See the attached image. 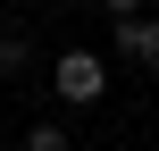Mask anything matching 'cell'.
<instances>
[{
    "label": "cell",
    "mask_w": 159,
    "mask_h": 151,
    "mask_svg": "<svg viewBox=\"0 0 159 151\" xmlns=\"http://www.w3.org/2000/svg\"><path fill=\"white\" fill-rule=\"evenodd\" d=\"M50 92H59L67 109L109 101V59H101V50H84V42H75V50H59V59H50Z\"/></svg>",
    "instance_id": "cell-1"
},
{
    "label": "cell",
    "mask_w": 159,
    "mask_h": 151,
    "mask_svg": "<svg viewBox=\"0 0 159 151\" xmlns=\"http://www.w3.org/2000/svg\"><path fill=\"white\" fill-rule=\"evenodd\" d=\"M109 50H117L126 67L159 76V17H117V25H109Z\"/></svg>",
    "instance_id": "cell-2"
},
{
    "label": "cell",
    "mask_w": 159,
    "mask_h": 151,
    "mask_svg": "<svg viewBox=\"0 0 159 151\" xmlns=\"http://www.w3.org/2000/svg\"><path fill=\"white\" fill-rule=\"evenodd\" d=\"M25 151H75L67 118H34V126H25Z\"/></svg>",
    "instance_id": "cell-3"
},
{
    "label": "cell",
    "mask_w": 159,
    "mask_h": 151,
    "mask_svg": "<svg viewBox=\"0 0 159 151\" xmlns=\"http://www.w3.org/2000/svg\"><path fill=\"white\" fill-rule=\"evenodd\" d=\"M25 67H34V42L25 34H0V76H25Z\"/></svg>",
    "instance_id": "cell-4"
},
{
    "label": "cell",
    "mask_w": 159,
    "mask_h": 151,
    "mask_svg": "<svg viewBox=\"0 0 159 151\" xmlns=\"http://www.w3.org/2000/svg\"><path fill=\"white\" fill-rule=\"evenodd\" d=\"M101 8H109V17H143V0H101Z\"/></svg>",
    "instance_id": "cell-5"
},
{
    "label": "cell",
    "mask_w": 159,
    "mask_h": 151,
    "mask_svg": "<svg viewBox=\"0 0 159 151\" xmlns=\"http://www.w3.org/2000/svg\"><path fill=\"white\" fill-rule=\"evenodd\" d=\"M67 8H75V0H67Z\"/></svg>",
    "instance_id": "cell-6"
}]
</instances>
